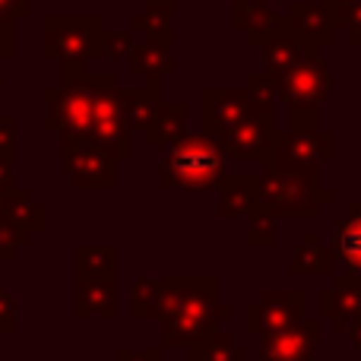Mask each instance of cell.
Returning <instances> with one entry per match:
<instances>
[{
    "mask_svg": "<svg viewBox=\"0 0 361 361\" xmlns=\"http://www.w3.org/2000/svg\"><path fill=\"white\" fill-rule=\"evenodd\" d=\"M235 307L219 301L216 276H162L159 307V345H193L216 330L219 320H231Z\"/></svg>",
    "mask_w": 361,
    "mask_h": 361,
    "instance_id": "6da1fadb",
    "label": "cell"
},
{
    "mask_svg": "<svg viewBox=\"0 0 361 361\" xmlns=\"http://www.w3.org/2000/svg\"><path fill=\"white\" fill-rule=\"evenodd\" d=\"M57 67H61V82L44 92L48 102L44 130L57 133L61 146L89 143L99 95L118 80L114 73H89V63H57Z\"/></svg>",
    "mask_w": 361,
    "mask_h": 361,
    "instance_id": "7a4b0ae2",
    "label": "cell"
},
{
    "mask_svg": "<svg viewBox=\"0 0 361 361\" xmlns=\"http://www.w3.org/2000/svg\"><path fill=\"white\" fill-rule=\"evenodd\" d=\"M231 169L225 149L212 133H180L178 140L159 146V184L162 190H206L219 187Z\"/></svg>",
    "mask_w": 361,
    "mask_h": 361,
    "instance_id": "3957f363",
    "label": "cell"
},
{
    "mask_svg": "<svg viewBox=\"0 0 361 361\" xmlns=\"http://www.w3.org/2000/svg\"><path fill=\"white\" fill-rule=\"evenodd\" d=\"M276 102L288 108V127L314 130L320 127V108L333 95V70L317 51L276 76Z\"/></svg>",
    "mask_w": 361,
    "mask_h": 361,
    "instance_id": "277c9868",
    "label": "cell"
},
{
    "mask_svg": "<svg viewBox=\"0 0 361 361\" xmlns=\"http://www.w3.org/2000/svg\"><path fill=\"white\" fill-rule=\"evenodd\" d=\"M254 197L276 219H314L333 203V190L320 187V175L260 169L254 175Z\"/></svg>",
    "mask_w": 361,
    "mask_h": 361,
    "instance_id": "5b68a950",
    "label": "cell"
},
{
    "mask_svg": "<svg viewBox=\"0 0 361 361\" xmlns=\"http://www.w3.org/2000/svg\"><path fill=\"white\" fill-rule=\"evenodd\" d=\"M336 156V137L324 127L314 130H273L267 156L260 159V169L276 171H301V175H320V165Z\"/></svg>",
    "mask_w": 361,
    "mask_h": 361,
    "instance_id": "8992f818",
    "label": "cell"
},
{
    "mask_svg": "<svg viewBox=\"0 0 361 361\" xmlns=\"http://www.w3.org/2000/svg\"><path fill=\"white\" fill-rule=\"evenodd\" d=\"M102 16H48L44 19V57L54 63L102 61Z\"/></svg>",
    "mask_w": 361,
    "mask_h": 361,
    "instance_id": "52a82bcc",
    "label": "cell"
},
{
    "mask_svg": "<svg viewBox=\"0 0 361 361\" xmlns=\"http://www.w3.org/2000/svg\"><path fill=\"white\" fill-rule=\"evenodd\" d=\"M305 320V292L301 288H263L254 305L244 307V330L250 336H273Z\"/></svg>",
    "mask_w": 361,
    "mask_h": 361,
    "instance_id": "ba28073f",
    "label": "cell"
},
{
    "mask_svg": "<svg viewBox=\"0 0 361 361\" xmlns=\"http://www.w3.org/2000/svg\"><path fill=\"white\" fill-rule=\"evenodd\" d=\"M89 143L111 152L118 162H127V159L133 156V133H130V127H127V95L118 82L108 86L105 92L99 95Z\"/></svg>",
    "mask_w": 361,
    "mask_h": 361,
    "instance_id": "9c48e42d",
    "label": "cell"
},
{
    "mask_svg": "<svg viewBox=\"0 0 361 361\" xmlns=\"http://www.w3.org/2000/svg\"><path fill=\"white\" fill-rule=\"evenodd\" d=\"M67 178L80 190H111L118 184V159L95 143L57 146Z\"/></svg>",
    "mask_w": 361,
    "mask_h": 361,
    "instance_id": "30bf717a",
    "label": "cell"
},
{
    "mask_svg": "<svg viewBox=\"0 0 361 361\" xmlns=\"http://www.w3.org/2000/svg\"><path fill=\"white\" fill-rule=\"evenodd\" d=\"M260 111H276V102L257 99L247 86L244 89H228V86H209L203 92V121H206V133L216 137L219 130L238 124V121L250 118Z\"/></svg>",
    "mask_w": 361,
    "mask_h": 361,
    "instance_id": "8fae6325",
    "label": "cell"
},
{
    "mask_svg": "<svg viewBox=\"0 0 361 361\" xmlns=\"http://www.w3.org/2000/svg\"><path fill=\"white\" fill-rule=\"evenodd\" d=\"M276 130V111H260L216 133L228 162H260Z\"/></svg>",
    "mask_w": 361,
    "mask_h": 361,
    "instance_id": "7c38bea8",
    "label": "cell"
},
{
    "mask_svg": "<svg viewBox=\"0 0 361 361\" xmlns=\"http://www.w3.org/2000/svg\"><path fill=\"white\" fill-rule=\"evenodd\" d=\"M260 361H317L320 345V320H301V324L279 330L273 336H260Z\"/></svg>",
    "mask_w": 361,
    "mask_h": 361,
    "instance_id": "4fadbf2b",
    "label": "cell"
},
{
    "mask_svg": "<svg viewBox=\"0 0 361 361\" xmlns=\"http://www.w3.org/2000/svg\"><path fill=\"white\" fill-rule=\"evenodd\" d=\"M320 317L330 320L336 336L349 333V326L361 317V276L345 269L333 279L330 288L320 292Z\"/></svg>",
    "mask_w": 361,
    "mask_h": 361,
    "instance_id": "5bb4252c",
    "label": "cell"
},
{
    "mask_svg": "<svg viewBox=\"0 0 361 361\" xmlns=\"http://www.w3.org/2000/svg\"><path fill=\"white\" fill-rule=\"evenodd\" d=\"M231 25L244 35V42L257 44V48L269 38L292 32L288 19L282 13H276L267 0H238V4H231Z\"/></svg>",
    "mask_w": 361,
    "mask_h": 361,
    "instance_id": "9a60e30c",
    "label": "cell"
},
{
    "mask_svg": "<svg viewBox=\"0 0 361 361\" xmlns=\"http://www.w3.org/2000/svg\"><path fill=\"white\" fill-rule=\"evenodd\" d=\"M288 29L298 42L311 44V48H326L336 38V25H333V16L324 4H314V0H292L288 4Z\"/></svg>",
    "mask_w": 361,
    "mask_h": 361,
    "instance_id": "2e32d148",
    "label": "cell"
},
{
    "mask_svg": "<svg viewBox=\"0 0 361 361\" xmlns=\"http://www.w3.org/2000/svg\"><path fill=\"white\" fill-rule=\"evenodd\" d=\"M73 314L80 320L118 317V279H102V276H76L73 286Z\"/></svg>",
    "mask_w": 361,
    "mask_h": 361,
    "instance_id": "e0dca14e",
    "label": "cell"
},
{
    "mask_svg": "<svg viewBox=\"0 0 361 361\" xmlns=\"http://www.w3.org/2000/svg\"><path fill=\"white\" fill-rule=\"evenodd\" d=\"M349 216L339 219L333 228L330 250L336 257V267L343 263L349 273L361 276V203H349Z\"/></svg>",
    "mask_w": 361,
    "mask_h": 361,
    "instance_id": "ac0fdd59",
    "label": "cell"
},
{
    "mask_svg": "<svg viewBox=\"0 0 361 361\" xmlns=\"http://www.w3.org/2000/svg\"><path fill=\"white\" fill-rule=\"evenodd\" d=\"M219 187H222V200H219L216 212L222 219H250L257 209H263L254 197V175H235L228 169Z\"/></svg>",
    "mask_w": 361,
    "mask_h": 361,
    "instance_id": "d6986e66",
    "label": "cell"
},
{
    "mask_svg": "<svg viewBox=\"0 0 361 361\" xmlns=\"http://www.w3.org/2000/svg\"><path fill=\"white\" fill-rule=\"evenodd\" d=\"M288 273L292 276H333L336 273V257H333L330 244L320 241L317 231H305L292 260H288Z\"/></svg>",
    "mask_w": 361,
    "mask_h": 361,
    "instance_id": "ffe728a7",
    "label": "cell"
},
{
    "mask_svg": "<svg viewBox=\"0 0 361 361\" xmlns=\"http://www.w3.org/2000/svg\"><path fill=\"white\" fill-rule=\"evenodd\" d=\"M311 51H317V48H311V44L298 42V38H295L292 32L269 38V42H263V44H260V63H263V73H269V76L276 80V76L286 73L288 67H295L298 61H305V57L311 54Z\"/></svg>",
    "mask_w": 361,
    "mask_h": 361,
    "instance_id": "44dd1931",
    "label": "cell"
},
{
    "mask_svg": "<svg viewBox=\"0 0 361 361\" xmlns=\"http://www.w3.org/2000/svg\"><path fill=\"white\" fill-rule=\"evenodd\" d=\"M159 82H162V80L146 76L143 86L124 89V95H127V127H130V133H143L146 127L156 121L159 108H162V92H159Z\"/></svg>",
    "mask_w": 361,
    "mask_h": 361,
    "instance_id": "7402d4cb",
    "label": "cell"
},
{
    "mask_svg": "<svg viewBox=\"0 0 361 361\" xmlns=\"http://www.w3.org/2000/svg\"><path fill=\"white\" fill-rule=\"evenodd\" d=\"M127 61H130V70L137 76H156V80H162V76L175 73L171 44H165V42H146V38H140V42H133Z\"/></svg>",
    "mask_w": 361,
    "mask_h": 361,
    "instance_id": "603a6c76",
    "label": "cell"
},
{
    "mask_svg": "<svg viewBox=\"0 0 361 361\" xmlns=\"http://www.w3.org/2000/svg\"><path fill=\"white\" fill-rule=\"evenodd\" d=\"M171 13L175 6L169 4H146L140 13L130 16V32L133 38H146V42H165L175 44V29H171Z\"/></svg>",
    "mask_w": 361,
    "mask_h": 361,
    "instance_id": "cb8c5ba5",
    "label": "cell"
},
{
    "mask_svg": "<svg viewBox=\"0 0 361 361\" xmlns=\"http://www.w3.org/2000/svg\"><path fill=\"white\" fill-rule=\"evenodd\" d=\"M4 219L19 225V228H25L29 235H38V231L48 228V209H44V203H38L23 187H16V190L4 200Z\"/></svg>",
    "mask_w": 361,
    "mask_h": 361,
    "instance_id": "d4e9b609",
    "label": "cell"
},
{
    "mask_svg": "<svg viewBox=\"0 0 361 361\" xmlns=\"http://www.w3.org/2000/svg\"><path fill=\"white\" fill-rule=\"evenodd\" d=\"M73 276H102L118 279V247L114 244H76Z\"/></svg>",
    "mask_w": 361,
    "mask_h": 361,
    "instance_id": "484cf974",
    "label": "cell"
},
{
    "mask_svg": "<svg viewBox=\"0 0 361 361\" xmlns=\"http://www.w3.org/2000/svg\"><path fill=\"white\" fill-rule=\"evenodd\" d=\"M187 114H190L187 102H162L156 121L143 130V143L165 146V143H171V140H178L180 133H187Z\"/></svg>",
    "mask_w": 361,
    "mask_h": 361,
    "instance_id": "4316f807",
    "label": "cell"
},
{
    "mask_svg": "<svg viewBox=\"0 0 361 361\" xmlns=\"http://www.w3.org/2000/svg\"><path fill=\"white\" fill-rule=\"evenodd\" d=\"M187 349H190L187 361H247L244 345H238L228 333H219V330L206 333L200 343L187 345Z\"/></svg>",
    "mask_w": 361,
    "mask_h": 361,
    "instance_id": "83f0119b",
    "label": "cell"
},
{
    "mask_svg": "<svg viewBox=\"0 0 361 361\" xmlns=\"http://www.w3.org/2000/svg\"><path fill=\"white\" fill-rule=\"evenodd\" d=\"M130 317L133 320H156L162 307V279L137 276L130 288Z\"/></svg>",
    "mask_w": 361,
    "mask_h": 361,
    "instance_id": "f1b7e54d",
    "label": "cell"
},
{
    "mask_svg": "<svg viewBox=\"0 0 361 361\" xmlns=\"http://www.w3.org/2000/svg\"><path fill=\"white\" fill-rule=\"evenodd\" d=\"M247 247H273L276 244V216L269 209H257L247 219Z\"/></svg>",
    "mask_w": 361,
    "mask_h": 361,
    "instance_id": "f546056e",
    "label": "cell"
},
{
    "mask_svg": "<svg viewBox=\"0 0 361 361\" xmlns=\"http://www.w3.org/2000/svg\"><path fill=\"white\" fill-rule=\"evenodd\" d=\"M32 244V235L25 228H19V225H13V222H0V263H10V260H16V254L23 247H29Z\"/></svg>",
    "mask_w": 361,
    "mask_h": 361,
    "instance_id": "4dcf8cb0",
    "label": "cell"
},
{
    "mask_svg": "<svg viewBox=\"0 0 361 361\" xmlns=\"http://www.w3.org/2000/svg\"><path fill=\"white\" fill-rule=\"evenodd\" d=\"M133 42H137V38H133L130 29H118V32L105 29V35H102V57H105V61H121V57L130 54Z\"/></svg>",
    "mask_w": 361,
    "mask_h": 361,
    "instance_id": "1f68e13d",
    "label": "cell"
},
{
    "mask_svg": "<svg viewBox=\"0 0 361 361\" xmlns=\"http://www.w3.org/2000/svg\"><path fill=\"white\" fill-rule=\"evenodd\" d=\"M336 32H345V42H349L352 48H358L361 44V4L349 6V10L336 19Z\"/></svg>",
    "mask_w": 361,
    "mask_h": 361,
    "instance_id": "d6a6232c",
    "label": "cell"
},
{
    "mask_svg": "<svg viewBox=\"0 0 361 361\" xmlns=\"http://www.w3.org/2000/svg\"><path fill=\"white\" fill-rule=\"evenodd\" d=\"M0 159L13 162L16 159V118L0 111Z\"/></svg>",
    "mask_w": 361,
    "mask_h": 361,
    "instance_id": "836d02e7",
    "label": "cell"
},
{
    "mask_svg": "<svg viewBox=\"0 0 361 361\" xmlns=\"http://www.w3.org/2000/svg\"><path fill=\"white\" fill-rule=\"evenodd\" d=\"M16 57V19L0 16V63Z\"/></svg>",
    "mask_w": 361,
    "mask_h": 361,
    "instance_id": "e575fe53",
    "label": "cell"
},
{
    "mask_svg": "<svg viewBox=\"0 0 361 361\" xmlns=\"http://www.w3.org/2000/svg\"><path fill=\"white\" fill-rule=\"evenodd\" d=\"M16 333V298L6 288H0V336Z\"/></svg>",
    "mask_w": 361,
    "mask_h": 361,
    "instance_id": "d590c367",
    "label": "cell"
},
{
    "mask_svg": "<svg viewBox=\"0 0 361 361\" xmlns=\"http://www.w3.org/2000/svg\"><path fill=\"white\" fill-rule=\"evenodd\" d=\"M118 361H162L159 349H130V345H121L118 349Z\"/></svg>",
    "mask_w": 361,
    "mask_h": 361,
    "instance_id": "8d00e7d4",
    "label": "cell"
},
{
    "mask_svg": "<svg viewBox=\"0 0 361 361\" xmlns=\"http://www.w3.org/2000/svg\"><path fill=\"white\" fill-rule=\"evenodd\" d=\"M16 190V175H13V162H4L0 159V200H6Z\"/></svg>",
    "mask_w": 361,
    "mask_h": 361,
    "instance_id": "74e56055",
    "label": "cell"
},
{
    "mask_svg": "<svg viewBox=\"0 0 361 361\" xmlns=\"http://www.w3.org/2000/svg\"><path fill=\"white\" fill-rule=\"evenodd\" d=\"M29 13H32L29 0H0V16L19 19V16H29Z\"/></svg>",
    "mask_w": 361,
    "mask_h": 361,
    "instance_id": "f35d334b",
    "label": "cell"
},
{
    "mask_svg": "<svg viewBox=\"0 0 361 361\" xmlns=\"http://www.w3.org/2000/svg\"><path fill=\"white\" fill-rule=\"evenodd\" d=\"M320 4L326 6V10H330V16H333V25H336V19L343 16L345 10H349V6H355V4H361V0H320Z\"/></svg>",
    "mask_w": 361,
    "mask_h": 361,
    "instance_id": "ab89813d",
    "label": "cell"
},
{
    "mask_svg": "<svg viewBox=\"0 0 361 361\" xmlns=\"http://www.w3.org/2000/svg\"><path fill=\"white\" fill-rule=\"evenodd\" d=\"M146 4H169V6H178V4H184V0H146Z\"/></svg>",
    "mask_w": 361,
    "mask_h": 361,
    "instance_id": "60d3db41",
    "label": "cell"
},
{
    "mask_svg": "<svg viewBox=\"0 0 361 361\" xmlns=\"http://www.w3.org/2000/svg\"><path fill=\"white\" fill-rule=\"evenodd\" d=\"M0 86H4V70H0ZM0 108H4V92H0Z\"/></svg>",
    "mask_w": 361,
    "mask_h": 361,
    "instance_id": "b9f144b4",
    "label": "cell"
},
{
    "mask_svg": "<svg viewBox=\"0 0 361 361\" xmlns=\"http://www.w3.org/2000/svg\"><path fill=\"white\" fill-rule=\"evenodd\" d=\"M80 4H99V0H80Z\"/></svg>",
    "mask_w": 361,
    "mask_h": 361,
    "instance_id": "7bdbcfd3",
    "label": "cell"
},
{
    "mask_svg": "<svg viewBox=\"0 0 361 361\" xmlns=\"http://www.w3.org/2000/svg\"><path fill=\"white\" fill-rule=\"evenodd\" d=\"M225 4H238V0H225Z\"/></svg>",
    "mask_w": 361,
    "mask_h": 361,
    "instance_id": "ee69618b",
    "label": "cell"
}]
</instances>
